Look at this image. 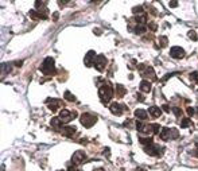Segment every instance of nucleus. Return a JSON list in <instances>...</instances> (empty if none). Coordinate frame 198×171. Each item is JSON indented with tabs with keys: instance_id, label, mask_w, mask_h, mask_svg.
<instances>
[{
	"instance_id": "8",
	"label": "nucleus",
	"mask_w": 198,
	"mask_h": 171,
	"mask_svg": "<svg viewBox=\"0 0 198 171\" xmlns=\"http://www.w3.org/2000/svg\"><path fill=\"white\" fill-rule=\"evenodd\" d=\"M46 102H47V107H49V109H50L51 112H57L58 108L62 105L61 100H57V98H47Z\"/></svg>"
},
{
	"instance_id": "34",
	"label": "nucleus",
	"mask_w": 198,
	"mask_h": 171,
	"mask_svg": "<svg viewBox=\"0 0 198 171\" xmlns=\"http://www.w3.org/2000/svg\"><path fill=\"white\" fill-rule=\"evenodd\" d=\"M194 112H195V111L191 107H189V108H187V115H189V116H193V115H194Z\"/></svg>"
},
{
	"instance_id": "13",
	"label": "nucleus",
	"mask_w": 198,
	"mask_h": 171,
	"mask_svg": "<svg viewBox=\"0 0 198 171\" xmlns=\"http://www.w3.org/2000/svg\"><path fill=\"white\" fill-rule=\"evenodd\" d=\"M75 133V127H72V125H66L62 128V135L66 136V138H72L73 135Z\"/></svg>"
},
{
	"instance_id": "11",
	"label": "nucleus",
	"mask_w": 198,
	"mask_h": 171,
	"mask_svg": "<svg viewBox=\"0 0 198 171\" xmlns=\"http://www.w3.org/2000/svg\"><path fill=\"white\" fill-rule=\"evenodd\" d=\"M109 111H111L113 115H121L124 111V105H120V104H117V102H112L111 107H109Z\"/></svg>"
},
{
	"instance_id": "7",
	"label": "nucleus",
	"mask_w": 198,
	"mask_h": 171,
	"mask_svg": "<svg viewBox=\"0 0 198 171\" xmlns=\"http://www.w3.org/2000/svg\"><path fill=\"white\" fill-rule=\"evenodd\" d=\"M85 159H86V155H85V152L81 151V150L75 151L74 154H73V156H72L73 164H80V163H82Z\"/></svg>"
},
{
	"instance_id": "31",
	"label": "nucleus",
	"mask_w": 198,
	"mask_h": 171,
	"mask_svg": "<svg viewBox=\"0 0 198 171\" xmlns=\"http://www.w3.org/2000/svg\"><path fill=\"white\" fill-rule=\"evenodd\" d=\"M45 6H47V1H35V7L36 8H41V7H45Z\"/></svg>"
},
{
	"instance_id": "37",
	"label": "nucleus",
	"mask_w": 198,
	"mask_h": 171,
	"mask_svg": "<svg viewBox=\"0 0 198 171\" xmlns=\"http://www.w3.org/2000/svg\"><path fill=\"white\" fill-rule=\"evenodd\" d=\"M136 98H137L139 101H144V97H143V96L140 94V93H137V94H136Z\"/></svg>"
},
{
	"instance_id": "12",
	"label": "nucleus",
	"mask_w": 198,
	"mask_h": 171,
	"mask_svg": "<svg viewBox=\"0 0 198 171\" xmlns=\"http://www.w3.org/2000/svg\"><path fill=\"white\" fill-rule=\"evenodd\" d=\"M142 76L144 77V78H147V81L148 80H151V81H154V80H156V76H155V70H154L151 66H147V69H146L142 73Z\"/></svg>"
},
{
	"instance_id": "5",
	"label": "nucleus",
	"mask_w": 198,
	"mask_h": 171,
	"mask_svg": "<svg viewBox=\"0 0 198 171\" xmlns=\"http://www.w3.org/2000/svg\"><path fill=\"white\" fill-rule=\"evenodd\" d=\"M75 116H77V112H75V111L69 112V111H66V109H62L61 112H59V119H61L64 123H69V121H72L73 119H75Z\"/></svg>"
},
{
	"instance_id": "6",
	"label": "nucleus",
	"mask_w": 198,
	"mask_h": 171,
	"mask_svg": "<svg viewBox=\"0 0 198 171\" xmlns=\"http://www.w3.org/2000/svg\"><path fill=\"white\" fill-rule=\"evenodd\" d=\"M106 58H105V55H103V54H100V55H97L96 57V61H95V67L97 69L98 71H103L104 69H105V66H106Z\"/></svg>"
},
{
	"instance_id": "10",
	"label": "nucleus",
	"mask_w": 198,
	"mask_h": 171,
	"mask_svg": "<svg viewBox=\"0 0 198 171\" xmlns=\"http://www.w3.org/2000/svg\"><path fill=\"white\" fill-rule=\"evenodd\" d=\"M95 61H96V53H95L93 50L88 51L86 55H85V58H84V63H85V66L90 67L92 65H95Z\"/></svg>"
},
{
	"instance_id": "33",
	"label": "nucleus",
	"mask_w": 198,
	"mask_h": 171,
	"mask_svg": "<svg viewBox=\"0 0 198 171\" xmlns=\"http://www.w3.org/2000/svg\"><path fill=\"white\" fill-rule=\"evenodd\" d=\"M162 111H165V112H170V105H167V104H163L162 105Z\"/></svg>"
},
{
	"instance_id": "28",
	"label": "nucleus",
	"mask_w": 198,
	"mask_h": 171,
	"mask_svg": "<svg viewBox=\"0 0 198 171\" xmlns=\"http://www.w3.org/2000/svg\"><path fill=\"white\" fill-rule=\"evenodd\" d=\"M159 42H160V47H166V46H167V38H166V37H160Z\"/></svg>"
},
{
	"instance_id": "25",
	"label": "nucleus",
	"mask_w": 198,
	"mask_h": 171,
	"mask_svg": "<svg viewBox=\"0 0 198 171\" xmlns=\"http://www.w3.org/2000/svg\"><path fill=\"white\" fill-rule=\"evenodd\" d=\"M65 100H67V101H70V102H73V101H75V97L72 94V93L69 92V90H66V92H65Z\"/></svg>"
},
{
	"instance_id": "35",
	"label": "nucleus",
	"mask_w": 198,
	"mask_h": 171,
	"mask_svg": "<svg viewBox=\"0 0 198 171\" xmlns=\"http://www.w3.org/2000/svg\"><path fill=\"white\" fill-rule=\"evenodd\" d=\"M67 171H80V170H78L74 164H73V166H69V167H67Z\"/></svg>"
},
{
	"instance_id": "41",
	"label": "nucleus",
	"mask_w": 198,
	"mask_h": 171,
	"mask_svg": "<svg viewBox=\"0 0 198 171\" xmlns=\"http://www.w3.org/2000/svg\"><path fill=\"white\" fill-rule=\"evenodd\" d=\"M22 63H23V61H16V62H15L16 66H22Z\"/></svg>"
},
{
	"instance_id": "27",
	"label": "nucleus",
	"mask_w": 198,
	"mask_h": 171,
	"mask_svg": "<svg viewBox=\"0 0 198 171\" xmlns=\"http://www.w3.org/2000/svg\"><path fill=\"white\" fill-rule=\"evenodd\" d=\"M190 80H191V82L198 84V71H193V73L190 74Z\"/></svg>"
},
{
	"instance_id": "30",
	"label": "nucleus",
	"mask_w": 198,
	"mask_h": 171,
	"mask_svg": "<svg viewBox=\"0 0 198 171\" xmlns=\"http://www.w3.org/2000/svg\"><path fill=\"white\" fill-rule=\"evenodd\" d=\"M187 35H189L190 39L197 41V32H195V31H189V34H187Z\"/></svg>"
},
{
	"instance_id": "14",
	"label": "nucleus",
	"mask_w": 198,
	"mask_h": 171,
	"mask_svg": "<svg viewBox=\"0 0 198 171\" xmlns=\"http://www.w3.org/2000/svg\"><path fill=\"white\" fill-rule=\"evenodd\" d=\"M148 113L151 115V117L156 119V117H160V115H162V109H160L159 107H150L148 108Z\"/></svg>"
},
{
	"instance_id": "16",
	"label": "nucleus",
	"mask_w": 198,
	"mask_h": 171,
	"mask_svg": "<svg viewBox=\"0 0 198 171\" xmlns=\"http://www.w3.org/2000/svg\"><path fill=\"white\" fill-rule=\"evenodd\" d=\"M151 89H152V86H151V82L147 81V80H143L142 82H140V90L144 93H148L151 92Z\"/></svg>"
},
{
	"instance_id": "26",
	"label": "nucleus",
	"mask_w": 198,
	"mask_h": 171,
	"mask_svg": "<svg viewBox=\"0 0 198 171\" xmlns=\"http://www.w3.org/2000/svg\"><path fill=\"white\" fill-rule=\"evenodd\" d=\"M171 111L174 112V115H175L177 117H181L182 113H183V111H182L181 108H178V107H173V108H171Z\"/></svg>"
},
{
	"instance_id": "23",
	"label": "nucleus",
	"mask_w": 198,
	"mask_h": 171,
	"mask_svg": "<svg viewBox=\"0 0 198 171\" xmlns=\"http://www.w3.org/2000/svg\"><path fill=\"white\" fill-rule=\"evenodd\" d=\"M139 142H140L142 144H144L146 147L150 146V144H154V140H152L151 138H140V140H139Z\"/></svg>"
},
{
	"instance_id": "40",
	"label": "nucleus",
	"mask_w": 198,
	"mask_h": 171,
	"mask_svg": "<svg viewBox=\"0 0 198 171\" xmlns=\"http://www.w3.org/2000/svg\"><path fill=\"white\" fill-rule=\"evenodd\" d=\"M150 28H151V30H152V31H155V30H156V24H154V23H151V24H150Z\"/></svg>"
},
{
	"instance_id": "43",
	"label": "nucleus",
	"mask_w": 198,
	"mask_h": 171,
	"mask_svg": "<svg viewBox=\"0 0 198 171\" xmlns=\"http://www.w3.org/2000/svg\"><path fill=\"white\" fill-rule=\"evenodd\" d=\"M136 171H146V170H144V168H142V167H139Z\"/></svg>"
},
{
	"instance_id": "22",
	"label": "nucleus",
	"mask_w": 198,
	"mask_h": 171,
	"mask_svg": "<svg viewBox=\"0 0 198 171\" xmlns=\"http://www.w3.org/2000/svg\"><path fill=\"white\" fill-rule=\"evenodd\" d=\"M160 138L162 140H170V128H163L160 132Z\"/></svg>"
},
{
	"instance_id": "36",
	"label": "nucleus",
	"mask_w": 198,
	"mask_h": 171,
	"mask_svg": "<svg viewBox=\"0 0 198 171\" xmlns=\"http://www.w3.org/2000/svg\"><path fill=\"white\" fill-rule=\"evenodd\" d=\"M58 16H59V14H58V12L53 14V20H54V22H57V20H58Z\"/></svg>"
},
{
	"instance_id": "1",
	"label": "nucleus",
	"mask_w": 198,
	"mask_h": 171,
	"mask_svg": "<svg viewBox=\"0 0 198 171\" xmlns=\"http://www.w3.org/2000/svg\"><path fill=\"white\" fill-rule=\"evenodd\" d=\"M98 96H100V100L103 104H108L111 101L112 96H113V88L109 82H104L103 86H100L98 89Z\"/></svg>"
},
{
	"instance_id": "24",
	"label": "nucleus",
	"mask_w": 198,
	"mask_h": 171,
	"mask_svg": "<svg viewBox=\"0 0 198 171\" xmlns=\"http://www.w3.org/2000/svg\"><path fill=\"white\" fill-rule=\"evenodd\" d=\"M190 125H193L191 121H190V119H187V117L182 119V121H181V128H187V127H190Z\"/></svg>"
},
{
	"instance_id": "29",
	"label": "nucleus",
	"mask_w": 198,
	"mask_h": 171,
	"mask_svg": "<svg viewBox=\"0 0 198 171\" xmlns=\"http://www.w3.org/2000/svg\"><path fill=\"white\" fill-rule=\"evenodd\" d=\"M132 12H134V14H142V12H143V7L142 6L134 7V8H132Z\"/></svg>"
},
{
	"instance_id": "42",
	"label": "nucleus",
	"mask_w": 198,
	"mask_h": 171,
	"mask_svg": "<svg viewBox=\"0 0 198 171\" xmlns=\"http://www.w3.org/2000/svg\"><path fill=\"white\" fill-rule=\"evenodd\" d=\"M93 31H95V32H96V34H97V35H100V34H101V31H100V30H98V28H95V30H93Z\"/></svg>"
},
{
	"instance_id": "2",
	"label": "nucleus",
	"mask_w": 198,
	"mask_h": 171,
	"mask_svg": "<svg viewBox=\"0 0 198 171\" xmlns=\"http://www.w3.org/2000/svg\"><path fill=\"white\" fill-rule=\"evenodd\" d=\"M41 71H42L45 76H53L54 73H55V63H54V59L51 58V57H47V58H45V61L42 62V65H41Z\"/></svg>"
},
{
	"instance_id": "15",
	"label": "nucleus",
	"mask_w": 198,
	"mask_h": 171,
	"mask_svg": "<svg viewBox=\"0 0 198 171\" xmlns=\"http://www.w3.org/2000/svg\"><path fill=\"white\" fill-rule=\"evenodd\" d=\"M115 93H116L117 97H123V96L127 93V89L121 84H116L115 85Z\"/></svg>"
},
{
	"instance_id": "4",
	"label": "nucleus",
	"mask_w": 198,
	"mask_h": 171,
	"mask_svg": "<svg viewBox=\"0 0 198 171\" xmlns=\"http://www.w3.org/2000/svg\"><path fill=\"white\" fill-rule=\"evenodd\" d=\"M144 152L150 156H159L162 154V147L156 146V144H150V146L144 147Z\"/></svg>"
},
{
	"instance_id": "9",
	"label": "nucleus",
	"mask_w": 198,
	"mask_h": 171,
	"mask_svg": "<svg viewBox=\"0 0 198 171\" xmlns=\"http://www.w3.org/2000/svg\"><path fill=\"white\" fill-rule=\"evenodd\" d=\"M170 55L175 59H181L185 57V50L182 47H179V46H174V47L170 49Z\"/></svg>"
},
{
	"instance_id": "17",
	"label": "nucleus",
	"mask_w": 198,
	"mask_h": 171,
	"mask_svg": "<svg viewBox=\"0 0 198 171\" xmlns=\"http://www.w3.org/2000/svg\"><path fill=\"white\" fill-rule=\"evenodd\" d=\"M50 124H51V127H53V128H55V129L64 128V127H62L64 121H62L59 117H53V119H51V121H50Z\"/></svg>"
},
{
	"instance_id": "3",
	"label": "nucleus",
	"mask_w": 198,
	"mask_h": 171,
	"mask_svg": "<svg viewBox=\"0 0 198 171\" xmlns=\"http://www.w3.org/2000/svg\"><path fill=\"white\" fill-rule=\"evenodd\" d=\"M80 121H81V124L85 128H90V127H93L97 123V117L90 115V113H82L81 117H80Z\"/></svg>"
},
{
	"instance_id": "32",
	"label": "nucleus",
	"mask_w": 198,
	"mask_h": 171,
	"mask_svg": "<svg viewBox=\"0 0 198 171\" xmlns=\"http://www.w3.org/2000/svg\"><path fill=\"white\" fill-rule=\"evenodd\" d=\"M189 155H191V156H197V158H198V148L189 151Z\"/></svg>"
},
{
	"instance_id": "44",
	"label": "nucleus",
	"mask_w": 198,
	"mask_h": 171,
	"mask_svg": "<svg viewBox=\"0 0 198 171\" xmlns=\"http://www.w3.org/2000/svg\"><path fill=\"white\" fill-rule=\"evenodd\" d=\"M195 112H197V113H198V107H197V109H195Z\"/></svg>"
},
{
	"instance_id": "20",
	"label": "nucleus",
	"mask_w": 198,
	"mask_h": 171,
	"mask_svg": "<svg viewBox=\"0 0 198 171\" xmlns=\"http://www.w3.org/2000/svg\"><path fill=\"white\" fill-rule=\"evenodd\" d=\"M136 129L139 132H147V133H148V125H146L142 120L136 121Z\"/></svg>"
},
{
	"instance_id": "18",
	"label": "nucleus",
	"mask_w": 198,
	"mask_h": 171,
	"mask_svg": "<svg viewBox=\"0 0 198 171\" xmlns=\"http://www.w3.org/2000/svg\"><path fill=\"white\" fill-rule=\"evenodd\" d=\"M148 132H152V133L158 135L162 132V127L159 124H151V125H148Z\"/></svg>"
},
{
	"instance_id": "21",
	"label": "nucleus",
	"mask_w": 198,
	"mask_h": 171,
	"mask_svg": "<svg viewBox=\"0 0 198 171\" xmlns=\"http://www.w3.org/2000/svg\"><path fill=\"white\" fill-rule=\"evenodd\" d=\"M144 31H147V27H146V24H137L136 27L134 28V32L137 34V35H142V34H144Z\"/></svg>"
},
{
	"instance_id": "19",
	"label": "nucleus",
	"mask_w": 198,
	"mask_h": 171,
	"mask_svg": "<svg viewBox=\"0 0 198 171\" xmlns=\"http://www.w3.org/2000/svg\"><path fill=\"white\" fill-rule=\"evenodd\" d=\"M135 117H137L139 120H146L148 116H147V112H146L144 109H136L135 111Z\"/></svg>"
},
{
	"instance_id": "38",
	"label": "nucleus",
	"mask_w": 198,
	"mask_h": 171,
	"mask_svg": "<svg viewBox=\"0 0 198 171\" xmlns=\"http://www.w3.org/2000/svg\"><path fill=\"white\" fill-rule=\"evenodd\" d=\"M174 74H178V73H170V74H167V76H166L165 78H163V81H166V80H168V78H170V77H173Z\"/></svg>"
},
{
	"instance_id": "39",
	"label": "nucleus",
	"mask_w": 198,
	"mask_h": 171,
	"mask_svg": "<svg viewBox=\"0 0 198 171\" xmlns=\"http://www.w3.org/2000/svg\"><path fill=\"white\" fill-rule=\"evenodd\" d=\"M168 6H170V7H177V6H178V1H170Z\"/></svg>"
}]
</instances>
